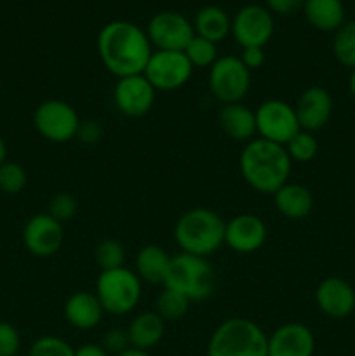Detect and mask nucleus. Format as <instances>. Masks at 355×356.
<instances>
[{
	"label": "nucleus",
	"instance_id": "nucleus-40",
	"mask_svg": "<svg viewBox=\"0 0 355 356\" xmlns=\"http://www.w3.org/2000/svg\"><path fill=\"white\" fill-rule=\"evenodd\" d=\"M117 356H150V355H148V351H141V350H136V348H129V350L122 351V353Z\"/></svg>",
	"mask_w": 355,
	"mask_h": 356
},
{
	"label": "nucleus",
	"instance_id": "nucleus-11",
	"mask_svg": "<svg viewBox=\"0 0 355 356\" xmlns=\"http://www.w3.org/2000/svg\"><path fill=\"white\" fill-rule=\"evenodd\" d=\"M146 35L155 51H180L195 37L194 23L176 10H162L150 19Z\"/></svg>",
	"mask_w": 355,
	"mask_h": 356
},
{
	"label": "nucleus",
	"instance_id": "nucleus-1",
	"mask_svg": "<svg viewBox=\"0 0 355 356\" xmlns=\"http://www.w3.org/2000/svg\"><path fill=\"white\" fill-rule=\"evenodd\" d=\"M97 54L104 68L117 79L141 75L153 47L146 30L131 21H110L97 33Z\"/></svg>",
	"mask_w": 355,
	"mask_h": 356
},
{
	"label": "nucleus",
	"instance_id": "nucleus-41",
	"mask_svg": "<svg viewBox=\"0 0 355 356\" xmlns=\"http://www.w3.org/2000/svg\"><path fill=\"white\" fill-rule=\"evenodd\" d=\"M7 162V145L2 138H0V165Z\"/></svg>",
	"mask_w": 355,
	"mask_h": 356
},
{
	"label": "nucleus",
	"instance_id": "nucleus-17",
	"mask_svg": "<svg viewBox=\"0 0 355 356\" xmlns=\"http://www.w3.org/2000/svg\"><path fill=\"white\" fill-rule=\"evenodd\" d=\"M294 111L301 131L317 132L326 127L333 117V96L324 87H308L299 94Z\"/></svg>",
	"mask_w": 355,
	"mask_h": 356
},
{
	"label": "nucleus",
	"instance_id": "nucleus-13",
	"mask_svg": "<svg viewBox=\"0 0 355 356\" xmlns=\"http://www.w3.org/2000/svg\"><path fill=\"white\" fill-rule=\"evenodd\" d=\"M157 90L143 75H129L117 79L113 87V103L118 113L129 118H139L150 113L155 103Z\"/></svg>",
	"mask_w": 355,
	"mask_h": 356
},
{
	"label": "nucleus",
	"instance_id": "nucleus-12",
	"mask_svg": "<svg viewBox=\"0 0 355 356\" xmlns=\"http://www.w3.org/2000/svg\"><path fill=\"white\" fill-rule=\"evenodd\" d=\"M275 31L274 14L263 6H244L232 19V31L237 44L242 49L263 47L271 40Z\"/></svg>",
	"mask_w": 355,
	"mask_h": 356
},
{
	"label": "nucleus",
	"instance_id": "nucleus-14",
	"mask_svg": "<svg viewBox=\"0 0 355 356\" xmlns=\"http://www.w3.org/2000/svg\"><path fill=\"white\" fill-rule=\"evenodd\" d=\"M65 229L47 212L31 216L23 228V243L30 254L37 257H51L61 249Z\"/></svg>",
	"mask_w": 355,
	"mask_h": 356
},
{
	"label": "nucleus",
	"instance_id": "nucleus-26",
	"mask_svg": "<svg viewBox=\"0 0 355 356\" xmlns=\"http://www.w3.org/2000/svg\"><path fill=\"white\" fill-rule=\"evenodd\" d=\"M190 305L191 301H188L180 292L164 287V291L157 296L155 312L159 313L164 322H178L188 315Z\"/></svg>",
	"mask_w": 355,
	"mask_h": 356
},
{
	"label": "nucleus",
	"instance_id": "nucleus-33",
	"mask_svg": "<svg viewBox=\"0 0 355 356\" xmlns=\"http://www.w3.org/2000/svg\"><path fill=\"white\" fill-rule=\"evenodd\" d=\"M77 200L73 195L70 193H56L54 197L49 200L47 205V214H51L56 221L61 225L68 222L73 216L77 214Z\"/></svg>",
	"mask_w": 355,
	"mask_h": 356
},
{
	"label": "nucleus",
	"instance_id": "nucleus-38",
	"mask_svg": "<svg viewBox=\"0 0 355 356\" xmlns=\"http://www.w3.org/2000/svg\"><path fill=\"white\" fill-rule=\"evenodd\" d=\"M240 61L244 63L249 72L261 68L265 65V49L263 47H246L240 52Z\"/></svg>",
	"mask_w": 355,
	"mask_h": 356
},
{
	"label": "nucleus",
	"instance_id": "nucleus-19",
	"mask_svg": "<svg viewBox=\"0 0 355 356\" xmlns=\"http://www.w3.org/2000/svg\"><path fill=\"white\" fill-rule=\"evenodd\" d=\"M63 313H65V320L73 329L90 330L100 325L101 320H103L104 309L94 292L79 291L73 292L66 299Z\"/></svg>",
	"mask_w": 355,
	"mask_h": 356
},
{
	"label": "nucleus",
	"instance_id": "nucleus-5",
	"mask_svg": "<svg viewBox=\"0 0 355 356\" xmlns=\"http://www.w3.org/2000/svg\"><path fill=\"white\" fill-rule=\"evenodd\" d=\"M164 287L180 292L191 302L204 301L216 289V271L207 257L180 252L171 256Z\"/></svg>",
	"mask_w": 355,
	"mask_h": 356
},
{
	"label": "nucleus",
	"instance_id": "nucleus-20",
	"mask_svg": "<svg viewBox=\"0 0 355 356\" xmlns=\"http://www.w3.org/2000/svg\"><path fill=\"white\" fill-rule=\"evenodd\" d=\"M218 120L223 132L233 141L249 143L256 136V117H254V111L246 104H223Z\"/></svg>",
	"mask_w": 355,
	"mask_h": 356
},
{
	"label": "nucleus",
	"instance_id": "nucleus-18",
	"mask_svg": "<svg viewBox=\"0 0 355 356\" xmlns=\"http://www.w3.org/2000/svg\"><path fill=\"white\" fill-rule=\"evenodd\" d=\"M315 336L298 322L284 323L268 336L267 356H313Z\"/></svg>",
	"mask_w": 355,
	"mask_h": 356
},
{
	"label": "nucleus",
	"instance_id": "nucleus-2",
	"mask_svg": "<svg viewBox=\"0 0 355 356\" xmlns=\"http://www.w3.org/2000/svg\"><path fill=\"white\" fill-rule=\"evenodd\" d=\"M239 169L247 186L258 193L274 195L289 183L292 160L282 145L256 138L246 143L240 152Z\"/></svg>",
	"mask_w": 355,
	"mask_h": 356
},
{
	"label": "nucleus",
	"instance_id": "nucleus-39",
	"mask_svg": "<svg viewBox=\"0 0 355 356\" xmlns=\"http://www.w3.org/2000/svg\"><path fill=\"white\" fill-rule=\"evenodd\" d=\"M75 356H110V355L104 351V348L101 346V344L87 343V344H82L80 348H77Z\"/></svg>",
	"mask_w": 355,
	"mask_h": 356
},
{
	"label": "nucleus",
	"instance_id": "nucleus-37",
	"mask_svg": "<svg viewBox=\"0 0 355 356\" xmlns=\"http://www.w3.org/2000/svg\"><path fill=\"white\" fill-rule=\"evenodd\" d=\"M305 0H267V9L277 16H292L303 10Z\"/></svg>",
	"mask_w": 355,
	"mask_h": 356
},
{
	"label": "nucleus",
	"instance_id": "nucleus-3",
	"mask_svg": "<svg viewBox=\"0 0 355 356\" xmlns=\"http://www.w3.org/2000/svg\"><path fill=\"white\" fill-rule=\"evenodd\" d=\"M225 219L207 207L183 212L174 225V242L181 252L209 257L225 245Z\"/></svg>",
	"mask_w": 355,
	"mask_h": 356
},
{
	"label": "nucleus",
	"instance_id": "nucleus-22",
	"mask_svg": "<svg viewBox=\"0 0 355 356\" xmlns=\"http://www.w3.org/2000/svg\"><path fill=\"white\" fill-rule=\"evenodd\" d=\"M278 214L287 219H303L312 212L313 195L306 186L298 183H285L274 193Z\"/></svg>",
	"mask_w": 355,
	"mask_h": 356
},
{
	"label": "nucleus",
	"instance_id": "nucleus-9",
	"mask_svg": "<svg viewBox=\"0 0 355 356\" xmlns=\"http://www.w3.org/2000/svg\"><path fill=\"white\" fill-rule=\"evenodd\" d=\"M256 134L261 139L285 146L301 131L294 106L282 99H267L254 110Z\"/></svg>",
	"mask_w": 355,
	"mask_h": 356
},
{
	"label": "nucleus",
	"instance_id": "nucleus-8",
	"mask_svg": "<svg viewBox=\"0 0 355 356\" xmlns=\"http://www.w3.org/2000/svg\"><path fill=\"white\" fill-rule=\"evenodd\" d=\"M80 117L75 108L61 99H47L33 111V125L47 141L63 145L77 138Z\"/></svg>",
	"mask_w": 355,
	"mask_h": 356
},
{
	"label": "nucleus",
	"instance_id": "nucleus-10",
	"mask_svg": "<svg viewBox=\"0 0 355 356\" xmlns=\"http://www.w3.org/2000/svg\"><path fill=\"white\" fill-rule=\"evenodd\" d=\"M194 66L184 52L180 51H153L143 75L146 76L155 90L181 89L191 79Z\"/></svg>",
	"mask_w": 355,
	"mask_h": 356
},
{
	"label": "nucleus",
	"instance_id": "nucleus-6",
	"mask_svg": "<svg viewBox=\"0 0 355 356\" xmlns=\"http://www.w3.org/2000/svg\"><path fill=\"white\" fill-rule=\"evenodd\" d=\"M94 294L100 299L104 313L115 316L129 315L141 301L143 282L134 270L125 266L104 270L97 277Z\"/></svg>",
	"mask_w": 355,
	"mask_h": 356
},
{
	"label": "nucleus",
	"instance_id": "nucleus-42",
	"mask_svg": "<svg viewBox=\"0 0 355 356\" xmlns=\"http://www.w3.org/2000/svg\"><path fill=\"white\" fill-rule=\"evenodd\" d=\"M348 89H350L352 97H354V101H355V70H352L350 79H348Z\"/></svg>",
	"mask_w": 355,
	"mask_h": 356
},
{
	"label": "nucleus",
	"instance_id": "nucleus-29",
	"mask_svg": "<svg viewBox=\"0 0 355 356\" xmlns=\"http://www.w3.org/2000/svg\"><path fill=\"white\" fill-rule=\"evenodd\" d=\"M285 152H287L289 159L292 162H312L313 159L319 153V141L313 136V132L299 131L298 134H294L291 138V141L284 146Z\"/></svg>",
	"mask_w": 355,
	"mask_h": 356
},
{
	"label": "nucleus",
	"instance_id": "nucleus-32",
	"mask_svg": "<svg viewBox=\"0 0 355 356\" xmlns=\"http://www.w3.org/2000/svg\"><path fill=\"white\" fill-rule=\"evenodd\" d=\"M28 356H75V348L58 336H42L31 343Z\"/></svg>",
	"mask_w": 355,
	"mask_h": 356
},
{
	"label": "nucleus",
	"instance_id": "nucleus-25",
	"mask_svg": "<svg viewBox=\"0 0 355 356\" xmlns=\"http://www.w3.org/2000/svg\"><path fill=\"white\" fill-rule=\"evenodd\" d=\"M194 30L198 37L218 44L225 40L232 31V19L221 7L204 6L195 14Z\"/></svg>",
	"mask_w": 355,
	"mask_h": 356
},
{
	"label": "nucleus",
	"instance_id": "nucleus-34",
	"mask_svg": "<svg viewBox=\"0 0 355 356\" xmlns=\"http://www.w3.org/2000/svg\"><path fill=\"white\" fill-rule=\"evenodd\" d=\"M21 350L19 330L9 322H0V356H17Z\"/></svg>",
	"mask_w": 355,
	"mask_h": 356
},
{
	"label": "nucleus",
	"instance_id": "nucleus-16",
	"mask_svg": "<svg viewBox=\"0 0 355 356\" xmlns=\"http://www.w3.org/2000/svg\"><path fill=\"white\" fill-rule=\"evenodd\" d=\"M317 308L326 316L343 320L355 312V289L341 277H327L317 285Z\"/></svg>",
	"mask_w": 355,
	"mask_h": 356
},
{
	"label": "nucleus",
	"instance_id": "nucleus-35",
	"mask_svg": "<svg viewBox=\"0 0 355 356\" xmlns=\"http://www.w3.org/2000/svg\"><path fill=\"white\" fill-rule=\"evenodd\" d=\"M101 346L104 348L108 355H120L122 351L129 350L131 348V343H129L127 329H118V327H113V329L106 330L101 337Z\"/></svg>",
	"mask_w": 355,
	"mask_h": 356
},
{
	"label": "nucleus",
	"instance_id": "nucleus-36",
	"mask_svg": "<svg viewBox=\"0 0 355 356\" xmlns=\"http://www.w3.org/2000/svg\"><path fill=\"white\" fill-rule=\"evenodd\" d=\"M103 138V127L100 122L96 120H82L77 131V139L84 143V145H96Z\"/></svg>",
	"mask_w": 355,
	"mask_h": 356
},
{
	"label": "nucleus",
	"instance_id": "nucleus-21",
	"mask_svg": "<svg viewBox=\"0 0 355 356\" xmlns=\"http://www.w3.org/2000/svg\"><path fill=\"white\" fill-rule=\"evenodd\" d=\"M166 334V322L157 312L138 313L127 327V336L131 348L150 351L155 348Z\"/></svg>",
	"mask_w": 355,
	"mask_h": 356
},
{
	"label": "nucleus",
	"instance_id": "nucleus-28",
	"mask_svg": "<svg viewBox=\"0 0 355 356\" xmlns=\"http://www.w3.org/2000/svg\"><path fill=\"white\" fill-rule=\"evenodd\" d=\"M184 56L191 63L194 68H211L216 63L218 56V44L195 35L190 44L184 47Z\"/></svg>",
	"mask_w": 355,
	"mask_h": 356
},
{
	"label": "nucleus",
	"instance_id": "nucleus-31",
	"mask_svg": "<svg viewBox=\"0 0 355 356\" xmlns=\"http://www.w3.org/2000/svg\"><path fill=\"white\" fill-rule=\"evenodd\" d=\"M28 174L17 162H3L0 165V191L6 195H17L24 190Z\"/></svg>",
	"mask_w": 355,
	"mask_h": 356
},
{
	"label": "nucleus",
	"instance_id": "nucleus-30",
	"mask_svg": "<svg viewBox=\"0 0 355 356\" xmlns=\"http://www.w3.org/2000/svg\"><path fill=\"white\" fill-rule=\"evenodd\" d=\"M94 259H96L101 271L115 270V268L124 266L125 249L118 240L104 238L94 249Z\"/></svg>",
	"mask_w": 355,
	"mask_h": 356
},
{
	"label": "nucleus",
	"instance_id": "nucleus-27",
	"mask_svg": "<svg viewBox=\"0 0 355 356\" xmlns=\"http://www.w3.org/2000/svg\"><path fill=\"white\" fill-rule=\"evenodd\" d=\"M333 54L341 66L355 70V21H348L334 31Z\"/></svg>",
	"mask_w": 355,
	"mask_h": 356
},
{
	"label": "nucleus",
	"instance_id": "nucleus-7",
	"mask_svg": "<svg viewBox=\"0 0 355 356\" xmlns=\"http://www.w3.org/2000/svg\"><path fill=\"white\" fill-rule=\"evenodd\" d=\"M249 89L251 72L239 56H219L209 68V90L218 103H242Z\"/></svg>",
	"mask_w": 355,
	"mask_h": 356
},
{
	"label": "nucleus",
	"instance_id": "nucleus-4",
	"mask_svg": "<svg viewBox=\"0 0 355 356\" xmlns=\"http://www.w3.org/2000/svg\"><path fill=\"white\" fill-rule=\"evenodd\" d=\"M267 348L268 336L256 322L233 316L211 334L207 356H267Z\"/></svg>",
	"mask_w": 355,
	"mask_h": 356
},
{
	"label": "nucleus",
	"instance_id": "nucleus-15",
	"mask_svg": "<svg viewBox=\"0 0 355 356\" xmlns=\"http://www.w3.org/2000/svg\"><path fill=\"white\" fill-rule=\"evenodd\" d=\"M268 229L254 214H239L225 222V245L237 254H253L267 242Z\"/></svg>",
	"mask_w": 355,
	"mask_h": 356
},
{
	"label": "nucleus",
	"instance_id": "nucleus-23",
	"mask_svg": "<svg viewBox=\"0 0 355 356\" xmlns=\"http://www.w3.org/2000/svg\"><path fill=\"white\" fill-rule=\"evenodd\" d=\"M169 254H167L160 245L148 243V245L141 247L139 252L136 254L134 271L141 282L153 285H164L167 277V270H169Z\"/></svg>",
	"mask_w": 355,
	"mask_h": 356
},
{
	"label": "nucleus",
	"instance_id": "nucleus-24",
	"mask_svg": "<svg viewBox=\"0 0 355 356\" xmlns=\"http://www.w3.org/2000/svg\"><path fill=\"white\" fill-rule=\"evenodd\" d=\"M303 14L315 30L336 31L345 24V6L341 0H305Z\"/></svg>",
	"mask_w": 355,
	"mask_h": 356
}]
</instances>
